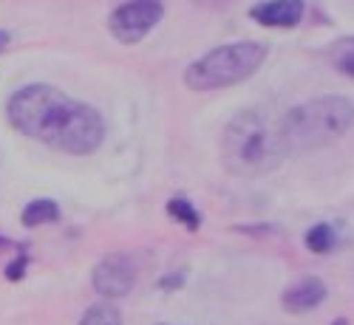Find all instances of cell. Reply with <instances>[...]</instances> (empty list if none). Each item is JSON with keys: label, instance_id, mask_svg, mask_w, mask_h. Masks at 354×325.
I'll list each match as a JSON object with an SVG mask.
<instances>
[{"label": "cell", "instance_id": "cell-8", "mask_svg": "<svg viewBox=\"0 0 354 325\" xmlns=\"http://www.w3.org/2000/svg\"><path fill=\"white\" fill-rule=\"evenodd\" d=\"M326 294H329V288L320 277H301L298 283H292L283 291L281 303L289 314H306V311L317 308L323 300H326Z\"/></svg>", "mask_w": 354, "mask_h": 325}, {"label": "cell", "instance_id": "cell-13", "mask_svg": "<svg viewBox=\"0 0 354 325\" xmlns=\"http://www.w3.org/2000/svg\"><path fill=\"white\" fill-rule=\"evenodd\" d=\"M335 68L346 77L354 74V66H351V37H346L343 43L335 46Z\"/></svg>", "mask_w": 354, "mask_h": 325}, {"label": "cell", "instance_id": "cell-7", "mask_svg": "<svg viewBox=\"0 0 354 325\" xmlns=\"http://www.w3.org/2000/svg\"><path fill=\"white\" fill-rule=\"evenodd\" d=\"M250 17L267 28H295L304 17V0H261L250 9Z\"/></svg>", "mask_w": 354, "mask_h": 325}, {"label": "cell", "instance_id": "cell-16", "mask_svg": "<svg viewBox=\"0 0 354 325\" xmlns=\"http://www.w3.org/2000/svg\"><path fill=\"white\" fill-rule=\"evenodd\" d=\"M179 283H185L179 275H167V280H162V288H170V286H179Z\"/></svg>", "mask_w": 354, "mask_h": 325}, {"label": "cell", "instance_id": "cell-10", "mask_svg": "<svg viewBox=\"0 0 354 325\" xmlns=\"http://www.w3.org/2000/svg\"><path fill=\"white\" fill-rule=\"evenodd\" d=\"M304 244H306V249L312 255H326V252H332L337 246V232H335L332 224H317V226H312L306 232Z\"/></svg>", "mask_w": 354, "mask_h": 325}, {"label": "cell", "instance_id": "cell-14", "mask_svg": "<svg viewBox=\"0 0 354 325\" xmlns=\"http://www.w3.org/2000/svg\"><path fill=\"white\" fill-rule=\"evenodd\" d=\"M26 263H28V260H26L23 255H20V257H15V260L6 266V277H9V280H20V277L26 275Z\"/></svg>", "mask_w": 354, "mask_h": 325}, {"label": "cell", "instance_id": "cell-3", "mask_svg": "<svg viewBox=\"0 0 354 325\" xmlns=\"http://www.w3.org/2000/svg\"><path fill=\"white\" fill-rule=\"evenodd\" d=\"M351 119H354L351 99L337 94L317 97L292 108L281 119V133H283L289 156L320 150V147L340 141L348 133Z\"/></svg>", "mask_w": 354, "mask_h": 325}, {"label": "cell", "instance_id": "cell-15", "mask_svg": "<svg viewBox=\"0 0 354 325\" xmlns=\"http://www.w3.org/2000/svg\"><path fill=\"white\" fill-rule=\"evenodd\" d=\"M196 6H204V9H221L224 3H230V0H193Z\"/></svg>", "mask_w": 354, "mask_h": 325}, {"label": "cell", "instance_id": "cell-1", "mask_svg": "<svg viewBox=\"0 0 354 325\" xmlns=\"http://www.w3.org/2000/svg\"><path fill=\"white\" fill-rule=\"evenodd\" d=\"M6 119L17 133L68 156H91L105 141L100 110L43 82L26 85L9 97Z\"/></svg>", "mask_w": 354, "mask_h": 325}, {"label": "cell", "instance_id": "cell-9", "mask_svg": "<svg viewBox=\"0 0 354 325\" xmlns=\"http://www.w3.org/2000/svg\"><path fill=\"white\" fill-rule=\"evenodd\" d=\"M23 226H43V224H54L60 221V204L51 201V198H37L32 204L23 206V215H20Z\"/></svg>", "mask_w": 354, "mask_h": 325}, {"label": "cell", "instance_id": "cell-5", "mask_svg": "<svg viewBox=\"0 0 354 325\" xmlns=\"http://www.w3.org/2000/svg\"><path fill=\"white\" fill-rule=\"evenodd\" d=\"M162 14H165L162 0H125L122 6L113 9L108 28L120 43L133 46L142 37H147V32L162 20Z\"/></svg>", "mask_w": 354, "mask_h": 325}, {"label": "cell", "instance_id": "cell-6", "mask_svg": "<svg viewBox=\"0 0 354 325\" xmlns=\"http://www.w3.org/2000/svg\"><path fill=\"white\" fill-rule=\"evenodd\" d=\"M91 283H94L97 294L105 300L125 297L136 283V266L128 255H108L94 266Z\"/></svg>", "mask_w": 354, "mask_h": 325}, {"label": "cell", "instance_id": "cell-2", "mask_svg": "<svg viewBox=\"0 0 354 325\" xmlns=\"http://www.w3.org/2000/svg\"><path fill=\"white\" fill-rule=\"evenodd\" d=\"M289 156L281 133V119H272L267 110L250 108L241 110L224 128L221 136V161L239 179H255L275 167Z\"/></svg>", "mask_w": 354, "mask_h": 325}, {"label": "cell", "instance_id": "cell-12", "mask_svg": "<svg viewBox=\"0 0 354 325\" xmlns=\"http://www.w3.org/2000/svg\"><path fill=\"white\" fill-rule=\"evenodd\" d=\"M167 213H170V218L173 221H179L185 229H190V232H196L198 226H201V215H198V210L187 201V198H170V204H167Z\"/></svg>", "mask_w": 354, "mask_h": 325}, {"label": "cell", "instance_id": "cell-18", "mask_svg": "<svg viewBox=\"0 0 354 325\" xmlns=\"http://www.w3.org/2000/svg\"><path fill=\"white\" fill-rule=\"evenodd\" d=\"M332 325H348V319H335Z\"/></svg>", "mask_w": 354, "mask_h": 325}, {"label": "cell", "instance_id": "cell-4", "mask_svg": "<svg viewBox=\"0 0 354 325\" xmlns=\"http://www.w3.org/2000/svg\"><path fill=\"white\" fill-rule=\"evenodd\" d=\"M267 60L263 43H230L207 51L185 71V85L190 91H218L250 79Z\"/></svg>", "mask_w": 354, "mask_h": 325}, {"label": "cell", "instance_id": "cell-19", "mask_svg": "<svg viewBox=\"0 0 354 325\" xmlns=\"http://www.w3.org/2000/svg\"><path fill=\"white\" fill-rule=\"evenodd\" d=\"M0 246H6V241H3V238H0Z\"/></svg>", "mask_w": 354, "mask_h": 325}, {"label": "cell", "instance_id": "cell-17", "mask_svg": "<svg viewBox=\"0 0 354 325\" xmlns=\"http://www.w3.org/2000/svg\"><path fill=\"white\" fill-rule=\"evenodd\" d=\"M9 46V32H0V51Z\"/></svg>", "mask_w": 354, "mask_h": 325}, {"label": "cell", "instance_id": "cell-11", "mask_svg": "<svg viewBox=\"0 0 354 325\" xmlns=\"http://www.w3.org/2000/svg\"><path fill=\"white\" fill-rule=\"evenodd\" d=\"M77 325H122V314L113 303H97L80 317Z\"/></svg>", "mask_w": 354, "mask_h": 325}]
</instances>
